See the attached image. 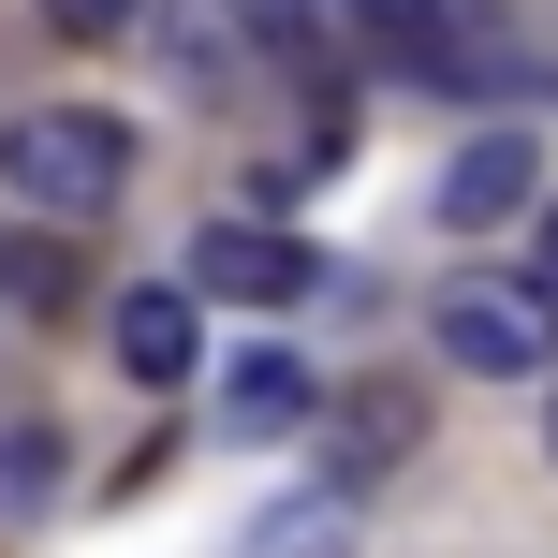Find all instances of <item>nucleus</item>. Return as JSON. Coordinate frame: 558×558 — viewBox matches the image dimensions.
<instances>
[{
	"mask_svg": "<svg viewBox=\"0 0 558 558\" xmlns=\"http://www.w3.org/2000/svg\"><path fill=\"white\" fill-rule=\"evenodd\" d=\"M118 177H133V133H118L104 104H29V118H0V192L45 206V221H104Z\"/></svg>",
	"mask_w": 558,
	"mask_h": 558,
	"instance_id": "1",
	"label": "nucleus"
},
{
	"mask_svg": "<svg viewBox=\"0 0 558 558\" xmlns=\"http://www.w3.org/2000/svg\"><path fill=\"white\" fill-rule=\"evenodd\" d=\"M441 338H456V367H485V383H530V367H558V294L544 279H456Z\"/></svg>",
	"mask_w": 558,
	"mask_h": 558,
	"instance_id": "2",
	"label": "nucleus"
},
{
	"mask_svg": "<svg viewBox=\"0 0 558 558\" xmlns=\"http://www.w3.org/2000/svg\"><path fill=\"white\" fill-rule=\"evenodd\" d=\"M192 294H221V308H308L324 294V251L279 235V221H206L192 235Z\"/></svg>",
	"mask_w": 558,
	"mask_h": 558,
	"instance_id": "3",
	"label": "nucleus"
},
{
	"mask_svg": "<svg viewBox=\"0 0 558 558\" xmlns=\"http://www.w3.org/2000/svg\"><path fill=\"white\" fill-rule=\"evenodd\" d=\"M412 441H426V383H397V367H367V383L324 397V456H338V485H383Z\"/></svg>",
	"mask_w": 558,
	"mask_h": 558,
	"instance_id": "4",
	"label": "nucleus"
},
{
	"mask_svg": "<svg viewBox=\"0 0 558 558\" xmlns=\"http://www.w3.org/2000/svg\"><path fill=\"white\" fill-rule=\"evenodd\" d=\"M530 206H544V147L530 133H471L441 162V221L456 235H500V221H530Z\"/></svg>",
	"mask_w": 558,
	"mask_h": 558,
	"instance_id": "5",
	"label": "nucleus"
},
{
	"mask_svg": "<svg viewBox=\"0 0 558 558\" xmlns=\"http://www.w3.org/2000/svg\"><path fill=\"white\" fill-rule=\"evenodd\" d=\"M104 324H118V367H133V383H192V353H206V324H192V294H177V279L118 294Z\"/></svg>",
	"mask_w": 558,
	"mask_h": 558,
	"instance_id": "6",
	"label": "nucleus"
},
{
	"mask_svg": "<svg viewBox=\"0 0 558 558\" xmlns=\"http://www.w3.org/2000/svg\"><path fill=\"white\" fill-rule=\"evenodd\" d=\"M308 412H324V397H308L294 353H251V367L221 383V426H251V441H279V426H308Z\"/></svg>",
	"mask_w": 558,
	"mask_h": 558,
	"instance_id": "7",
	"label": "nucleus"
},
{
	"mask_svg": "<svg viewBox=\"0 0 558 558\" xmlns=\"http://www.w3.org/2000/svg\"><path fill=\"white\" fill-rule=\"evenodd\" d=\"M45 500H59V426L0 412V514H45Z\"/></svg>",
	"mask_w": 558,
	"mask_h": 558,
	"instance_id": "8",
	"label": "nucleus"
},
{
	"mask_svg": "<svg viewBox=\"0 0 558 558\" xmlns=\"http://www.w3.org/2000/svg\"><path fill=\"white\" fill-rule=\"evenodd\" d=\"M338 15H367L412 74H441V59H456V15H441V0H338Z\"/></svg>",
	"mask_w": 558,
	"mask_h": 558,
	"instance_id": "9",
	"label": "nucleus"
},
{
	"mask_svg": "<svg viewBox=\"0 0 558 558\" xmlns=\"http://www.w3.org/2000/svg\"><path fill=\"white\" fill-rule=\"evenodd\" d=\"M45 29H74V45H118V29H133V0H45Z\"/></svg>",
	"mask_w": 558,
	"mask_h": 558,
	"instance_id": "10",
	"label": "nucleus"
},
{
	"mask_svg": "<svg viewBox=\"0 0 558 558\" xmlns=\"http://www.w3.org/2000/svg\"><path fill=\"white\" fill-rule=\"evenodd\" d=\"M235 15H251L265 45H308V0H235Z\"/></svg>",
	"mask_w": 558,
	"mask_h": 558,
	"instance_id": "11",
	"label": "nucleus"
},
{
	"mask_svg": "<svg viewBox=\"0 0 558 558\" xmlns=\"http://www.w3.org/2000/svg\"><path fill=\"white\" fill-rule=\"evenodd\" d=\"M544 294H558V221H544Z\"/></svg>",
	"mask_w": 558,
	"mask_h": 558,
	"instance_id": "12",
	"label": "nucleus"
},
{
	"mask_svg": "<svg viewBox=\"0 0 558 558\" xmlns=\"http://www.w3.org/2000/svg\"><path fill=\"white\" fill-rule=\"evenodd\" d=\"M544 456H558V426H544Z\"/></svg>",
	"mask_w": 558,
	"mask_h": 558,
	"instance_id": "13",
	"label": "nucleus"
}]
</instances>
